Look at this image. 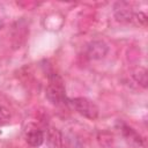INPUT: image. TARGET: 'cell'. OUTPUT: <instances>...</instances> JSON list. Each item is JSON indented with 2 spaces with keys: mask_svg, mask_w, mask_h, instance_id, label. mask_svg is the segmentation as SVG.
<instances>
[{
  "mask_svg": "<svg viewBox=\"0 0 148 148\" xmlns=\"http://www.w3.org/2000/svg\"><path fill=\"white\" fill-rule=\"evenodd\" d=\"M12 119V114H10V111L3 106V105H0V126H3L6 124H8Z\"/></svg>",
  "mask_w": 148,
  "mask_h": 148,
  "instance_id": "obj_11",
  "label": "cell"
},
{
  "mask_svg": "<svg viewBox=\"0 0 148 148\" xmlns=\"http://www.w3.org/2000/svg\"><path fill=\"white\" fill-rule=\"evenodd\" d=\"M113 16L118 22H124V23H128V22H133V17H134V10L131 6L130 2L126 1H117L113 3Z\"/></svg>",
  "mask_w": 148,
  "mask_h": 148,
  "instance_id": "obj_6",
  "label": "cell"
},
{
  "mask_svg": "<svg viewBox=\"0 0 148 148\" xmlns=\"http://www.w3.org/2000/svg\"><path fill=\"white\" fill-rule=\"evenodd\" d=\"M133 79H134V81L138 83V84H140L142 88H147V82H148V80H147V71L146 69H143V68H139V71L138 72H135L133 75Z\"/></svg>",
  "mask_w": 148,
  "mask_h": 148,
  "instance_id": "obj_10",
  "label": "cell"
},
{
  "mask_svg": "<svg viewBox=\"0 0 148 148\" xmlns=\"http://www.w3.org/2000/svg\"><path fill=\"white\" fill-rule=\"evenodd\" d=\"M118 127H119L121 136L127 142V145H130L133 148H142L145 146L143 136L140 133H138L132 126H130L126 123L119 120L118 121Z\"/></svg>",
  "mask_w": 148,
  "mask_h": 148,
  "instance_id": "obj_4",
  "label": "cell"
},
{
  "mask_svg": "<svg viewBox=\"0 0 148 148\" xmlns=\"http://www.w3.org/2000/svg\"><path fill=\"white\" fill-rule=\"evenodd\" d=\"M45 96L47 101L53 105L67 104L68 97L66 96V88L62 77L56 73L51 72L47 75V86L45 88Z\"/></svg>",
  "mask_w": 148,
  "mask_h": 148,
  "instance_id": "obj_1",
  "label": "cell"
},
{
  "mask_svg": "<svg viewBox=\"0 0 148 148\" xmlns=\"http://www.w3.org/2000/svg\"><path fill=\"white\" fill-rule=\"evenodd\" d=\"M10 35L13 49H20L29 36V22L24 17L15 21L12 25Z\"/></svg>",
  "mask_w": 148,
  "mask_h": 148,
  "instance_id": "obj_3",
  "label": "cell"
},
{
  "mask_svg": "<svg viewBox=\"0 0 148 148\" xmlns=\"http://www.w3.org/2000/svg\"><path fill=\"white\" fill-rule=\"evenodd\" d=\"M109 45L103 39H94L86 45V57L89 60L104 59L109 53Z\"/></svg>",
  "mask_w": 148,
  "mask_h": 148,
  "instance_id": "obj_5",
  "label": "cell"
},
{
  "mask_svg": "<svg viewBox=\"0 0 148 148\" xmlns=\"http://www.w3.org/2000/svg\"><path fill=\"white\" fill-rule=\"evenodd\" d=\"M67 105H69L72 109H74L82 117L95 120L99 116V108L97 104L87 97H74V98H68Z\"/></svg>",
  "mask_w": 148,
  "mask_h": 148,
  "instance_id": "obj_2",
  "label": "cell"
},
{
  "mask_svg": "<svg viewBox=\"0 0 148 148\" xmlns=\"http://www.w3.org/2000/svg\"><path fill=\"white\" fill-rule=\"evenodd\" d=\"M45 141L49 148H62L64 135L59 128L50 126L45 133Z\"/></svg>",
  "mask_w": 148,
  "mask_h": 148,
  "instance_id": "obj_7",
  "label": "cell"
},
{
  "mask_svg": "<svg viewBox=\"0 0 148 148\" xmlns=\"http://www.w3.org/2000/svg\"><path fill=\"white\" fill-rule=\"evenodd\" d=\"M25 141L29 146L34 148H38L45 142V132L38 127H32L27 131Z\"/></svg>",
  "mask_w": 148,
  "mask_h": 148,
  "instance_id": "obj_8",
  "label": "cell"
},
{
  "mask_svg": "<svg viewBox=\"0 0 148 148\" xmlns=\"http://www.w3.org/2000/svg\"><path fill=\"white\" fill-rule=\"evenodd\" d=\"M97 141L102 148H114L113 135L108 131H101L97 133Z\"/></svg>",
  "mask_w": 148,
  "mask_h": 148,
  "instance_id": "obj_9",
  "label": "cell"
},
{
  "mask_svg": "<svg viewBox=\"0 0 148 148\" xmlns=\"http://www.w3.org/2000/svg\"><path fill=\"white\" fill-rule=\"evenodd\" d=\"M3 24H5V23H3V20H2L1 17H0V30H1L2 28H3Z\"/></svg>",
  "mask_w": 148,
  "mask_h": 148,
  "instance_id": "obj_12",
  "label": "cell"
}]
</instances>
